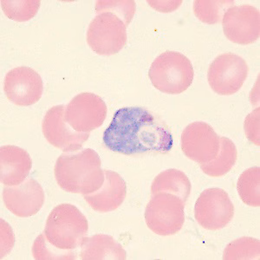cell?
I'll return each instance as SVG.
<instances>
[{"instance_id": "6da1fadb", "label": "cell", "mask_w": 260, "mask_h": 260, "mask_svg": "<svg viewBox=\"0 0 260 260\" xmlns=\"http://www.w3.org/2000/svg\"><path fill=\"white\" fill-rule=\"evenodd\" d=\"M104 145L125 154H167L173 148V136L165 122L141 107L117 110L104 131Z\"/></svg>"}, {"instance_id": "7a4b0ae2", "label": "cell", "mask_w": 260, "mask_h": 260, "mask_svg": "<svg viewBox=\"0 0 260 260\" xmlns=\"http://www.w3.org/2000/svg\"><path fill=\"white\" fill-rule=\"evenodd\" d=\"M54 174L58 186L66 192L89 194L104 184V170L98 153L92 148L67 152L56 160Z\"/></svg>"}, {"instance_id": "3957f363", "label": "cell", "mask_w": 260, "mask_h": 260, "mask_svg": "<svg viewBox=\"0 0 260 260\" xmlns=\"http://www.w3.org/2000/svg\"><path fill=\"white\" fill-rule=\"evenodd\" d=\"M89 222L77 207L61 204L48 217L45 234L50 245L63 251H72L82 245L87 238Z\"/></svg>"}, {"instance_id": "277c9868", "label": "cell", "mask_w": 260, "mask_h": 260, "mask_svg": "<svg viewBox=\"0 0 260 260\" xmlns=\"http://www.w3.org/2000/svg\"><path fill=\"white\" fill-rule=\"evenodd\" d=\"M148 77L158 90L179 95L189 88L193 80L192 62L183 54L165 51L151 65Z\"/></svg>"}, {"instance_id": "5b68a950", "label": "cell", "mask_w": 260, "mask_h": 260, "mask_svg": "<svg viewBox=\"0 0 260 260\" xmlns=\"http://www.w3.org/2000/svg\"><path fill=\"white\" fill-rule=\"evenodd\" d=\"M186 202L177 195L158 192L146 207L145 220L148 228L160 236L177 234L185 222Z\"/></svg>"}, {"instance_id": "8992f818", "label": "cell", "mask_w": 260, "mask_h": 260, "mask_svg": "<svg viewBox=\"0 0 260 260\" xmlns=\"http://www.w3.org/2000/svg\"><path fill=\"white\" fill-rule=\"evenodd\" d=\"M127 25L112 12H98L87 31V43L95 53L111 56L118 53L127 43Z\"/></svg>"}, {"instance_id": "52a82bcc", "label": "cell", "mask_w": 260, "mask_h": 260, "mask_svg": "<svg viewBox=\"0 0 260 260\" xmlns=\"http://www.w3.org/2000/svg\"><path fill=\"white\" fill-rule=\"evenodd\" d=\"M248 72V65L241 56L233 53L221 54L209 66L207 79L217 94L234 95L242 88Z\"/></svg>"}, {"instance_id": "ba28073f", "label": "cell", "mask_w": 260, "mask_h": 260, "mask_svg": "<svg viewBox=\"0 0 260 260\" xmlns=\"http://www.w3.org/2000/svg\"><path fill=\"white\" fill-rule=\"evenodd\" d=\"M234 216V204L228 192L221 188L205 190L195 203V219L207 230L225 228Z\"/></svg>"}, {"instance_id": "9c48e42d", "label": "cell", "mask_w": 260, "mask_h": 260, "mask_svg": "<svg viewBox=\"0 0 260 260\" xmlns=\"http://www.w3.org/2000/svg\"><path fill=\"white\" fill-rule=\"evenodd\" d=\"M107 116L104 101L94 93H81L66 106L65 119L73 129L80 133H89L101 127Z\"/></svg>"}, {"instance_id": "30bf717a", "label": "cell", "mask_w": 260, "mask_h": 260, "mask_svg": "<svg viewBox=\"0 0 260 260\" xmlns=\"http://www.w3.org/2000/svg\"><path fill=\"white\" fill-rule=\"evenodd\" d=\"M220 137L204 121L186 126L181 135V149L190 160L200 165L210 162L219 154Z\"/></svg>"}, {"instance_id": "8fae6325", "label": "cell", "mask_w": 260, "mask_h": 260, "mask_svg": "<svg viewBox=\"0 0 260 260\" xmlns=\"http://www.w3.org/2000/svg\"><path fill=\"white\" fill-rule=\"evenodd\" d=\"M64 105L50 108L45 114L42 129L48 142L63 152L79 150L89 139V133H80L73 129L65 119Z\"/></svg>"}, {"instance_id": "7c38bea8", "label": "cell", "mask_w": 260, "mask_h": 260, "mask_svg": "<svg viewBox=\"0 0 260 260\" xmlns=\"http://www.w3.org/2000/svg\"><path fill=\"white\" fill-rule=\"evenodd\" d=\"M225 37L239 45H250L260 35L259 11L254 6H232L222 18Z\"/></svg>"}, {"instance_id": "4fadbf2b", "label": "cell", "mask_w": 260, "mask_h": 260, "mask_svg": "<svg viewBox=\"0 0 260 260\" xmlns=\"http://www.w3.org/2000/svg\"><path fill=\"white\" fill-rule=\"evenodd\" d=\"M4 89L6 96L13 104L30 106L40 100L44 84L40 75L33 69L18 67L6 74Z\"/></svg>"}, {"instance_id": "5bb4252c", "label": "cell", "mask_w": 260, "mask_h": 260, "mask_svg": "<svg viewBox=\"0 0 260 260\" xmlns=\"http://www.w3.org/2000/svg\"><path fill=\"white\" fill-rule=\"evenodd\" d=\"M45 198L43 187L34 179L26 180L17 186H7L3 190L6 208L20 218L39 213L45 203Z\"/></svg>"}, {"instance_id": "9a60e30c", "label": "cell", "mask_w": 260, "mask_h": 260, "mask_svg": "<svg viewBox=\"0 0 260 260\" xmlns=\"http://www.w3.org/2000/svg\"><path fill=\"white\" fill-rule=\"evenodd\" d=\"M104 184L99 189L83 195L93 210L103 213L116 210L127 194L126 182L121 175L110 170H104Z\"/></svg>"}, {"instance_id": "2e32d148", "label": "cell", "mask_w": 260, "mask_h": 260, "mask_svg": "<svg viewBox=\"0 0 260 260\" xmlns=\"http://www.w3.org/2000/svg\"><path fill=\"white\" fill-rule=\"evenodd\" d=\"M32 168L27 151L17 146L0 148V180L5 186H17L24 182Z\"/></svg>"}, {"instance_id": "e0dca14e", "label": "cell", "mask_w": 260, "mask_h": 260, "mask_svg": "<svg viewBox=\"0 0 260 260\" xmlns=\"http://www.w3.org/2000/svg\"><path fill=\"white\" fill-rule=\"evenodd\" d=\"M126 255L122 245L106 234L86 238L81 245L80 258L83 260H124Z\"/></svg>"}, {"instance_id": "ac0fdd59", "label": "cell", "mask_w": 260, "mask_h": 260, "mask_svg": "<svg viewBox=\"0 0 260 260\" xmlns=\"http://www.w3.org/2000/svg\"><path fill=\"white\" fill-rule=\"evenodd\" d=\"M191 182L183 172L171 169L161 172L157 175L151 185V192H167L177 195L185 202L188 200L191 192Z\"/></svg>"}, {"instance_id": "d6986e66", "label": "cell", "mask_w": 260, "mask_h": 260, "mask_svg": "<svg viewBox=\"0 0 260 260\" xmlns=\"http://www.w3.org/2000/svg\"><path fill=\"white\" fill-rule=\"evenodd\" d=\"M238 152L233 141L226 137H220L219 154L210 162L201 165L205 174L211 177H220L228 174L234 168L237 160Z\"/></svg>"}, {"instance_id": "ffe728a7", "label": "cell", "mask_w": 260, "mask_h": 260, "mask_svg": "<svg viewBox=\"0 0 260 260\" xmlns=\"http://www.w3.org/2000/svg\"><path fill=\"white\" fill-rule=\"evenodd\" d=\"M260 169L253 167L246 169L240 175L237 189L243 202L250 207L260 206Z\"/></svg>"}, {"instance_id": "44dd1931", "label": "cell", "mask_w": 260, "mask_h": 260, "mask_svg": "<svg viewBox=\"0 0 260 260\" xmlns=\"http://www.w3.org/2000/svg\"><path fill=\"white\" fill-rule=\"evenodd\" d=\"M259 240L251 237H243L228 244L223 258L225 260L259 259Z\"/></svg>"}, {"instance_id": "7402d4cb", "label": "cell", "mask_w": 260, "mask_h": 260, "mask_svg": "<svg viewBox=\"0 0 260 260\" xmlns=\"http://www.w3.org/2000/svg\"><path fill=\"white\" fill-rule=\"evenodd\" d=\"M234 5V1L196 0L193 3V12L201 22L208 24H218L222 22L226 10Z\"/></svg>"}, {"instance_id": "603a6c76", "label": "cell", "mask_w": 260, "mask_h": 260, "mask_svg": "<svg viewBox=\"0 0 260 260\" xmlns=\"http://www.w3.org/2000/svg\"><path fill=\"white\" fill-rule=\"evenodd\" d=\"M39 0H2L1 7L10 19L25 22L35 17L40 7Z\"/></svg>"}, {"instance_id": "cb8c5ba5", "label": "cell", "mask_w": 260, "mask_h": 260, "mask_svg": "<svg viewBox=\"0 0 260 260\" xmlns=\"http://www.w3.org/2000/svg\"><path fill=\"white\" fill-rule=\"evenodd\" d=\"M33 257L35 259H76V252L63 251L50 245L45 238V234H40L32 246Z\"/></svg>"}, {"instance_id": "d4e9b609", "label": "cell", "mask_w": 260, "mask_h": 260, "mask_svg": "<svg viewBox=\"0 0 260 260\" xmlns=\"http://www.w3.org/2000/svg\"><path fill=\"white\" fill-rule=\"evenodd\" d=\"M96 12H110L118 16L124 21L126 25H128L136 12L135 1H98L95 3Z\"/></svg>"}, {"instance_id": "484cf974", "label": "cell", "mask_w": 260, "mask_h": 260, "mask_svg": "<svg viewBox=\"0 0 260 260\" xmlns=\"http://www.w3.org/2000/svg\"><path fill=\"white\" fill-rule=\"evenodd\" d=\"M259 109L254 110L245 119V133L251 142L257 146H259V136H258V126H259Z\"/></svg>"}]
</instances>
